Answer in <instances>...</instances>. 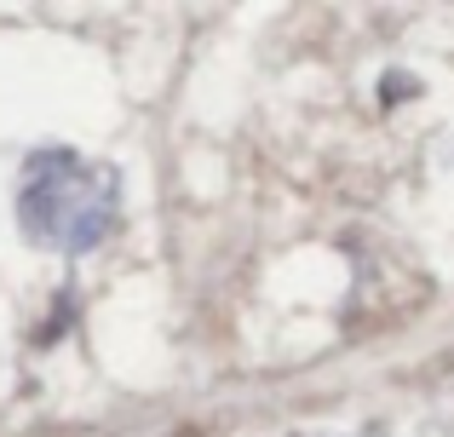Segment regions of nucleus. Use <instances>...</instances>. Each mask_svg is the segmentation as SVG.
<instances>
[{
    "mask_svg": "<svg viewBox=\"0 0 454 437\" xmlns=\"http://www.w3.org/2000/svg\"><path fill=\"white\" fill-rule=\"evenodd\" d=\"M121 219V173L81 150H35L18 173V230L52 254H92Z\"/></svg>",
    "mask_w": 454,
    "mask_h": 437,
    "instance_id": "1",
    "label": "nucleus"
}]
</instances>
